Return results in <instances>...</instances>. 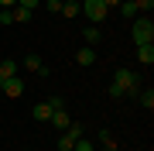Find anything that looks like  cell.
I'll use <instances>...</instances> for the list:
<instances>
[{"mask_svg": "<svg viewBox=\"0 0 154 151\" xmlns=\"http://www.w3.org/2000/svg\"><path fill=\"white\" fill-rule=\"evenodd\" d=\"M82 34H86V41H89V45H96V41H99V28H93V24H89Z\"/></svg>", "mask_w": 154, "mask_h": 151, "instance_id": "obj_18", "label": "cell"}, {"mask_svg": "<svg viewBox=\"0 0 154 151\" xmlns=\"http://www.w3.org/2000/svg\"><path fill=\"white\" fill-rule=\"evenodd\" d=\"M75 62H79V65H93V62H96V48L93 45H89V48H79L75 52Z\"/></svg>", "mask_w": 154, "mask_h": 151, "instance_id": "obj_5", "label": "cell"}, {"mask_svg": "<svg viewBox=\"0 0 154 151\" xmlns=\"http://www.w3.org/2000/svg\"><path fill=\"white\" fill-rule=\"evenodd\" d=\"M11 76H17V62L14 58H4V62H0V79H11Z\"/></svg>", "mask_w": 154, "mask_h": 151, "instance_id": "obj_8", "label": "cell"}, {"mask_svg": "<svg viewBox=\"0 0 154 151\" xmlns=\"http://www.w3.org/2000/svg\"><path fill=\"white\" fill-rule=\"evenodd\" d=\"M82 14L89 17V21H106V7H103V0H82Z\"/></svg>", "mask_w": 154, "mask_h": 151, "instance_id": "obj_3", "label": "cell"}, {"mask_svg": "<svg viewBox=\"0 0 154 151\" xmlns=\"http://www.w3.org/2000/svg\"><path fill=\"white\" fill-rule=\"evenodd\" d=\"M65 134H69L72 141H79V137H82V134H86V127H82V124H75V120H72V124H69V127H65Z\"/></svg>", "mask_w": 154, "mask_h": 151, "instance_id": "obj_12", "label": "cell"}, {"mask_svg": "<svg viewBox=\"0 0 154 151\" xmlns=\"http://www.w3.org/2000/svg\"><path fill=\"white\" fill-rule=\"evenodd\" d=\"M99 141H103V148H106V151H116V141H113L110 131H99Z\"/></svg>", "mask_w": 154, "mask_h": 151, "instance_id": "obj_16", "label": "cell"}, {"mask_svg": "<svg viewBox=\"0 0 154 151\" xmlns=\"http://www.w3.org/2000/svg\"><path fill=\"white\" fill-rule=\"evenodd\" d=\"M41 65H45V62H41L38 55H34V52H31L28 58H24V69H31V72H41Z\"/></svg>", "mask_w": 154, "mask_h": 151, "instance_id": "obj_14", "label": "cell"}, {"mask_svg": "<svg viewBox=\"0 0 154 151\" xmlns=\"http://www.w3.org/2000/svg\"><path fill=\"white\" fill-rule=\"evenodd\" d=\"M45 7H48L51 14H58V11H62V0H45Z\"/></svg>", "mask_w": 154, "mask_h": 151, "instance_id": "obj_21", "label": "cell"}, {"mask_svg": "<svg viewBox=\"0 0 154 151\" xmlns=\"http://www.w3.org/2000/svg\"><path fill=\"white\" fill-rule=\"evenodd\" d=\"M123 4V0H103V7H106V11H110V7H120Z\"/></svg>", "mask_w": 154, "mask_h": 151, "instance_id": "obj_24", "label": "cell"}, {"mask_svg": "<svg viewBox=\"0 0 154 151\" xmlns=\"http://www.w3.org/2000/svg\"><path fill=\"white\" fill-rule=\"evenodd\" d=\"M137 62L140 65H151L154 62V45H137Z\"/></svg>", "mask_w": 154, "mask_h": 151, "instance_id": "obj_7", "label": "cell"}, {"mask_svg": "<svg viewBox=\"0 0 154 151\" xmlns=\"http://www.w3.org/2000/svg\"><path fill=\"white\" fill-rule=\"evenodd\" d=\"M4 93L11 96V100H17V96L24 93V79H21V76H11V79L4 83Z\"/></svg>", "mask_w": 154, "mask_h": 151, "instance_id": "obj_4", "label": "cell"}, {"mask_svg": "<svg viewBox=\"0 0 154 151\" xmlns=\"http://www.w3.org/2000/svg\"><path fill=\"white\" fill-rule=\"evenodd\" d=\"M79 11H82V4H79V0H65V4H62V11H58V14H65V17H75Z\"/></svg>", "mask_w": 154, "mask_h": 151, "instance_id": "obj_9", "label": "cell"}, {"mask_svg": "<svg viewBox=\"0 0 154 151\" xmlns=\"http://www.w3.org/2000/svg\"><path fill=\"white\" fill-rule=\"evenodd\" d=\"M137 100L151 110V106H154V90H151V86H147V90H140V93H137Z\"/></svg>", "mask_w": 154, "mask_h": 151, "instance_id": "obj_15", "label": "cell"}, {"mask_svg": "<svg viewBox=\"0 0 154 151\" xmlns=\"http://www.w3.org/2000/svg\"><path fill=\"white\" fill-rule=\"evenodd\" d=\"M130 34H134L137 45H151V41H154V21H151L147 14H137L134 24H130Z\"/></svg>", "mask_w": 154, "mask_h": 151, "instance_id": "obj_2", "label": "cell"}, {"mask_svg": "<svg viewBox=\"0 0 154 151\" xmlns=\"http://www.w3.org/2000/svg\"><path fill=\"white\" fill-rule=\"evenodd\" d=\"M134 7H137V14H151L154 11V0H134Z\"/></svg>", "mask_w": 154, "mask_h": 151, "instance_id": "obj_17", "label": "cell"}, {"mask_svg": "<svg viewBox=\"0 0 154 151\" xmlns=\"http://www.w3.org/2000/svg\"><path fill=\"white\" fill-rule=\"evenodd\" d=\"M24 151H31V148H24Z\"/></svg>", "mask_w": 154, "mask_h": 151, "instance_id": "obj_26", "label": "cell"}, {"mask_svg": "<svg viewBox=\"0 0 154 151\" xmlns=\"http://www.w3.org/2000/svg\"><path fill=\"white\" fill-rule=\"evenodd\" d=\"M48 120H51V124H55V127H58V131H65V127H69V124H72V120H69V113H65V106H62V110H51V117H48Z\"/></svg>", "mask_w": 154, "mask_h": 151, "instance_id": "obj_6", "label": "cell"}, {"mask_svg": "<svg viewBox=\"0 0 154 151\" xmlns=\"http://www.w3.org/2000/svg\"><path fill=\"white\" fill-rule=\"evenodd\" d=\"M0 24H14V17H11V7H0Z\"/></svg>", "mask_w": 154, "mask_h": 151, "instance_id": "obj_20", "label": "cell"}, {"mask_svg": "<svg viewBox=\"0 0 154 151\" xmlns=\"http://www.w3.org/2000/svg\"><path fill=\"white\" fill-rule=\"evenodd\" d=\"M31 14H34V11H28V7H11V17H14L17 24H24V21H31Z\"/></svg>", "mask_w": 154, "mask_h": 151, "instance_id": "obj_10", "label": "cell"}, {"mask_svg": "<svg viewBox=\"0 0 154 151\" xmlns=\"http://www.w3.org/2000/svg\"><path fill=\"white\" fill-rule=\"evenodd\" d=\"M48 117H51V103L45 100V103H38V106H34V120H48Z\"/></svg>", "mask_w": 154, "mask_h": 151, "instance_id": "obj_11", "label": "cell"}, {"mask_svg": "<svg viewBox=\"0 0 154 151\" xmlns=\"http://www.w3.org/2000/svg\"><path fill=\"white\" fill-rule=\"evenodd\" d=\"M137 93H140V76L134 69H116L110 83V96L120 100V96H137Z\"/></svg>", "mask_w": 154, "mask_h": 151, "instance_id": "obj_1", "label": "cell"}, {"mask_svg": "<svg viewBox=\"0 0 154 151\" xmlns=\"http://www.w3.org/2000/svg\"><path fill=\"white\" fill-rule=\"evenodd\" d=\"M48 103H51V110H62V106H65V100H62V96H51Z\"/></svg>", "mask_w": 154, "mask_h": 151, "instance_id": "obj_22", "label": "cell"}, {"mask_svg": "<svg viewBox=\"0 0 154 151\" xmlns=\"http://www.w3.org/2000/svg\"><path fill=\"white\" fill-rule=\"evenodd\" d=\"M17 7H28V11H34V7H38V0H17Z\"/></svg>", "mask_w": 154, "mask_h": 151, "instance_id": "obj_23", "label": "cell"}, {"mask_svg": "<svg viewBox=\"0 0 154 151\" xmlns=\"http://www.w3.org/2000/svg\"><path fill=\"white\" fill-rule=\"evenodd\" d=\"M72 148H75V141H72L69 134H62L58 137V151H72Z\"/></svg>", "mask_w": 154, "mask_h": 151, "instance_id": "obj_19", "label": "cell"}, {"mask_svg": "<svg viewBox=\"0 0 154 151\" xmlns=\"http://www.w3.org/2000/svg\"><path fill=\"white\" fill-rule=\"evenodd\" d=\"M0 7H17V0H0Z\"/></svg>", "mask_w": 154, "mask_h": 151, "instance_id": "obj_25", "label": "cell"}, {"mask_svg": "<svg viewBox=\"0 0 154 151\" xmlns=\"http://www.w3.org/2000/svg\"><path fill=\"white\" fill-rule=\"evenodd\" d=\"M120 14L127 17V21H134V17H137V7H134V0H123V4H120Z\"/></svg>", "mask_w": 154, "mask_h": 151, "instance_id": "obj_13", "label": "cell"}]
</instances>
